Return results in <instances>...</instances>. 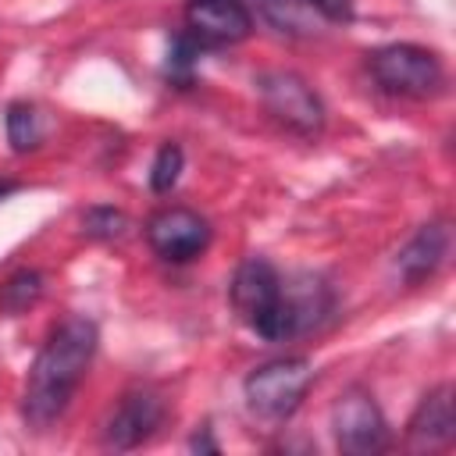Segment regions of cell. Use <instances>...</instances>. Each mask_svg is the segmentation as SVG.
<instances>
[{"instance_id":"18","label":"cell","mask_w":456,"mask_h":456,"mask_svg":"<svg viewBox=\"0 0 456 456\" xmlns=\"http://www.w3.org/2000/svg\"><path fill=\"white\" fill-rule=\"evenodd\" d=\"M310 11H317L328 21H349L353 18V0H306Z\"/></svg>"},{"instance_id":"6","label":"cell","mask_w":456,"mask_h":456,"mask_svg":"<svg viewBox=\"0 0 456 456\" xmlns=\"http://www.w3.org/2000/svg\"><path fill=\"white\" fill-rule=\"evenodd\" d=\"M331 431H335V445L349 456H370L388 445V424L381 417V406L363 385H353L335 399Z\"/></svg>"},{"instance_id":"8","label":"cell","mask_w":456,"mask_h":456,"mask_svg":"<svg viewBox=\"0 0 456 456\" xmlns=\"http://www.w3.org/2000/svg\"><path fill=\"white\" fill-rule=\"evenodd\" d=\"M164 420V399L150 388H132L110 410L103 424V445L110 449H135L142 445Z\"/></svg>"},{"instance_id":"13","label":"cell","mask_w":456,"mask_h":456,"mask_svg":"<svg viewBox=\"0 0 456 456\" xmlns=\"http://www.w3.org/2000/svg\"><path fill=\"white\" fill-rule=\"evenodd\" d=\"M43 296V274L39 271H14L4 285H0V310L4 314H25L28 306H36Z\"/></svg>"},{"instance_id":"12","label":"cell","mask_w":456,"mask_h":456,"mask_svg":"<svg viewBox=\"0 0 456 456\" xmlns=\"http://www.w3.org/2000/svg\"><path fill=\"white\" fill-rule=\"evenodd\" d=\"M4 125H7V142H11V150H18V153L39 146V139H43V118H39V110H36L32 103H25V100H18V103L7 107Z\"/></svg>"},{"instance_id":"11","label":"cell","mask_w":456,"mask_h":456,"mask_svg":"<svg viewBox=\"0 0 456 456\" xmlns=\"http://www.w3.org/2000/svg\"><path fill=\"white\" fill-rule=\"evenodd\" d=\"M449 253V228L442 221H431L424 228H417V235L399 249L395 256V271L410 281V285H420L424 278H431L442 260Z\"/></svg>"},{"instance_id":"10","label":"cell","mask_w":456,"mask_h":456,"mask_svg":"<svg viewBox=\"0 0 456 456\" xmlns=\"http://www.w3.org/2000/svg\"><path fill=\"white\" fill-rule=\"evenodd\" d=\"M452 431H456L452 388L449 385H438V388H431L417 403V410H413V417L406 424V435H410V442L417 449H431V445H445L452 438Z\"/></svg>"},{"instance_id":"2","label":"cell","mask_w":456,"mask_h":456,"mask_svg":"<svg viewBox=\"0 0 456 456\" xmlns=\"http://www.w3.org/2000/svg\"><path fill=\"white\" fill-rule=\"evenodd\" d=\"M232 303L239 310V317L267 342H281L292 338V317L281 296V274L274 271V264H267L264 256H246L235 267L232 278Z\"/></svg>"},{"instance_id":"4","label":"cell","mask_w":456,"mask_h":456,"mask_svg":"<svg viewBox=\"0 0 456 456\" xmlns=\"http://www.w3.org/2000/svg\"><path fill=\"white\" fill-rule=\"evenodd\" d=\"M370 75L374 82L392 96H413L428 100L445 86V71L438 53L413 46V43H392L370 53Z\"/></svg>"},{"instance_id":"19","label":"cell","mask_w":456,"mask_h":456,"mask_svg":"<svg viewBox=\"0 0 456 456\" xmlns=\"http://www.w3.org/2000/svg\"><path fill=\"white\" fill-rule=\"evenodd\" d=\"M14 189H18V185H14V182H0V200H4V196H7V192H14Z\"/></svg>"},{"instance_id":"3","label":"cell","mask_w":456,"mask_h":456,"mask_svg":"<svg viewBox=\"0 0 456 456\" xmlns=\"http://www.w3.org/2000/svg\"><path fill=\"white\" fill-rule=\"evenodd\" d=\"M310 381H314L310 360H303V356L271 360L246 378V406L253 417H260L267 424H281L285 417L296 413Z\"/></svg>"},{"instance_id":"1","label":"cell","mask_w":456,"mask_h":456,"mask_svg":"<svg viewBox=\"0 0 456 456\" xmlns=\"http://www.w3.org/2000/svg\"><path fill=\"white\" fill-rule=\"evenodd\" d=\"M93 353H96V324L86 321V317H64L50 338L43 342L32 370H28V381H25V417L36 424V428H46L53 424L71 395L78 392L89 363H93Z\"/></svg>"},{"instance_id":"5","label":"cell","mask_w":456,"mask_h":456,"mask_svg":"<svg viewBox=\"0 0 456 456\" xmlns=\"http://www.w3.org/2000/svg\"><path fill=\"white\" fill-rule=\"evenodd\" d=\"M253 86H256L260 103L267 107V114L278 125H285L289 132L317 135L324 128V103H321V96L314 93V86L303 75L271 68V71H260Z\"/></svg>"},{"instance_id":"7","label":"cell","mask_w":456,"mask_h":456,"mask_svg":"<svg viewBox=\"0 0 456 456\" xmlns=\"http://www.w3.org/2000/svg\"><path fill=\"white\" fill-rule=\"evenodd\" d=\"M146 239L157 256L171 264H185L210 246V224L189 207H164L146 221Z\"/></svg>"},{"instance_id":"9","label":"cell","mask_w":456,"mask_h":456,"mask_svg":"<svg viewBox=\"0 0 456 456\" xmlns=\"http://www.w3.org/2000/svg\"><path fill=\"white\" fill-rule=\"evenodd\" d=\"M185 25V32H192L203 46H224L253 32V14L246 0H189Z\"/></svg>"},{"instance_id":"16","label":"cell","mask_w":456,"mask_h":456,"mask_svg":"<svg viewBox=\"0 0 456 456\" xmlns=\"http://www.w3.org/2000/svg\"><path fill=\"white\" fill-rule=\"evenodd\" d=\"M178 175H182V146L178 142H164L157 150L153 167H150V189L153 192H171Z\"/></svg>"},{"instance_id":"17","label":"cell","mask_w":456,"mask_h":456,"mask_svg":"<svg viewBox=\"0 0 456 456\" xmlns=\"http://www.w3.org/2000/svg\"><path fill=\"white\" fill-rule=\"evenodd\" d=\"M82 228H86L89 239H121L125 228H128V221L114 207H93V210H86Z\"/></svg>"},{"instance_id":"15","label":"cell","mask_w":456,"mask_h":456,"mask_svg":"<svg viewBox=\"0 0 456 456\" xmlns=\"http://www.w3.org/2000/svg\"><path fill=\"white\" fill-rule=\"evenodd\" d=\"M203 43L192 36V32H178L167 46V78L171 82H192V68H196V57H200Z\"/></svg>"},{"instance_id":"14","label":"cell","mask_w":456,"mask_h":456,"mask_svg":"<svg viewBox=\"0 0 456 456\" xmlns=\"http://www.w3.org/2000/svg\"><path fill=\"white\" fill-rule=\"evenodd\" d=\"M260 14L278 28V32H289V36H306L310 32V4L306 0H256Z\"/></svg>"}]
</instances>
